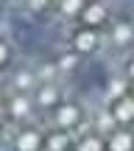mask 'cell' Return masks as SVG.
Listing matches in <instances>:
<instances>
[{"label": "cell", "instance_id": "cell-3", "mask_svg": "<svg viewBox=\"0 0 134 151\" xmlns=\"http://www.w3.org/2000/svg\"><path fill=\"white\" fill-rule=\"evenodd\" d=\"M0 3H3V0H0Z\"/></svg>", "mask_w": 134, "mask_h": 151}, {"label": "cell", "instance_id": "cell-2", "mask_svg": "<svg viewBox=\"0 0 134 151\" xmlns=\"http://www.w3.org/2000/svg\"><path fill=\"white\" fill-rule=\"evenodd\" d=\"M0 143H3V129H0Z\"/></svg>", "mask_w": 134, "mask_h": 151}, {"label": "cell", "instance_id": "cell-1", "mask_svg": "<svg viewBox=\"0 0 134 151\" xmlns=\"http://www.w3.org/2000/svg\"><path fill=\"white\" fill-rule=\"evenodd\" d=\"M11 56H14V48H11V42L0 34V67H6L11 62Z\"/></svg>", "mask_w": 134, "mask_h": 151}]
</instances>
